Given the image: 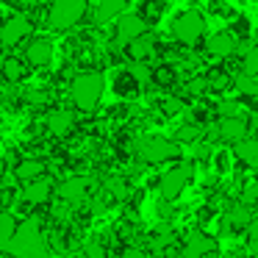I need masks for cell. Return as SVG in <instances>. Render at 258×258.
<instances>
[{
    "label": "cell",
    "instance_id": "cell-35",
    "mask_svg": "<svg viewBox=\"0 0 258 258\" xmlns=\"http://www.w3.org/2000/svg\"><path fill=\"white\" fill-rule=\"evenodd\" d=\"M84 258H106V247L97 244V241H89L84 250Z\"/></svg>",
    "mask_w": 258,
    "mask_h": 258
},
{
    "label": "cell",
    "instance_id": "cell-40",
    "mask_svg": "<svg viewBox=\"0 0 258 258\" xmlns=\"http://www.w3.org/2000/svg\"><path fill=\"white\" fill-rule=\"evenodd\" d=\"M255 136H258V119H255Z\"/></svg>",
    "mask_w": 258,
    "mask_h": 258
},
{
    "label": "cell",
    "instance_id": "cell-34",
    "mask_svg": "<svg viewBox=\"0 0 258 258\" xmlns=\"http://www.w3.org/2000/svg\"><path fill=\"white\" fill-rule=\"evenodd\" d=\"M186 89H189V95H203V92H208V81L206 78H191L189 84H186Z\"/></svg>",
    "mask_w": 258,
    "mask_h": 258
},
{
    "label": "cell",
    "instance_id": "cell-29",
    "mask_svg": "<svg viewBox=\"0 0 258 258\" xmlns=\"http://www.w3.org/2000/svg\"><path fill=\"white\" fill-rule=\"evenodd\" d=\"M106 189H108V195L117 197V200H125V197H128V183H125V178H108Z\"/></svg>",
    "mask_w": 258,
    "mask_h": 258
},
{
    "label": "cell",
    "instance_id": "cell-15",
    "mask_svg": "<svg viewBox=\"0 0 258 258\" xmlns=\"http://www.w3.org/2000/svg\"><path fill=\"white\" fill-rule=\"evenodd\" d=\"M250 222H252V208L247 206V203H236V206H230L228 214H225L222 230H228V228H247Z\"/></svg>",
    "mask_w": 258,
    "mask_h": 258
},
{
    "label": "cell",
    "instance_id": "cell-8",
    "mask_svg": "<svg viewBox=\"0 0 258 258\" xmlns=\"http://www.w3.org/2000/svg\"><path fill=\"white\" fill-rule=\"evenodd\" d=\"M211 255H217V241L208 233L195 230V233L186 236L183 247H180V258H211Z\"/></svg>",
    "mask_w": 258,
    "mask_h": 258
},
{
    "label": "cell",
    "instance_id": "cell-36",
    "mask_svg": "<svg viewBox=\"0 0 258 258\" xmlns=\"http://www.w3.org/2000/svg\"><path fill=\"white\" fill-rule=\"evenodd\" d=\"M214 164H217V169H219V172L230 169V156H228V150H219L217 156H214Z\"/></svg>",
    "mask_w": 258,
    "mask_h": 258
},
{
    "label": "cell",
    "instance_id": "cell-14",
    "mask_svg": "<svg viewBox=\"0 0 258 258\" xmlns=\"http://www.w3.org/2000/svg\"><path fill=\"white\" fill-rule=\"evenodd\" d=\"M217 136L222 142H239L247 136V122L241 117H225L217 128Z\"/></svg>",
    "mask_w": 258,
    "mask_h": 258
},
{
    "label": "cell",
    "instance_id": "cell-30",
    "mask_svg": "<svg viewBox=\"0 0 258 258\" xmlns=\"http://www.w3.org/2000/svg\"><path fill=\"white\" fill-rule=\"evenodd\" d=\"M197 139V128L195 125H180L178 131H175V145H178V142H195Z\"/></svg>",
    "mask_w": 258,
    "mask_h": 258
},
{
    "label": "cell",
    "instance_id": "cell-24",
    "mask_svg": "<svg viewBox=\"0 0 258 258\" xmlns=\"http://www.w3.org/2000/svg\"><path fill=\"white\" fill-rule=\"evenodd\" d=\"M128 75H131V78H134L139 86H145V84H150V81H153V70L147 67V61H134V64L128 67Z\"/></svg>",
    "mask_w": 258,
    "mask_h": 258
},
{
    "label": "cell",
    "instance_id": "cell-28",
    "mask_svg": "<svg viewBox=\"0 0 258 258\" xmlns=\"http://www.w3.org/2000/svg\"><path fill=\"white\" fill-rule=\"evenodd\" d=\"M236 89L247 97H258V81L250 78V75H239V78H236Z\"/></svg>",
    "mask_w": 258,
    "mask_h": 258
},
{
    "label": "cell",
    "instance_id": "cell-20",
    "mask_svg": "<svg viewBox=\"0 0 258 258\" xmlns=\"http://www.w3.org/2000/svg\"><path fill=\"white\" fill-rule=\"evenodd\" d=\"M42 172H45V164H42L39 158H23V161L17 164V169H14L17 180H23V183H31V180L42 178Z\"/></svg>",
    "mask_w": 258,
    "mask_h": 258
},
{
    "label": "cell",
    "instance_id": "cell-9",
    "mask_svg": "<svg viewBox=\"0 0 258 258\" xmlns=\"http://www.w3.org/2000/svg\"><path fill=\"white\" fill-rule=\"evenodd\" d=\"M147 34V23L139 17V14H119L117 17V36H119V42H134V39H139V36H145Z\"/></svg>",
    "mask_w": 258,
    "mask_h": 258
},
{
    "label": "cell",
    "instance_id": "cell-11",
    "mask_svg": "<svg viewBox=\"0 0 258 258\" xmlns=\"http://www.w3.org/2000/svg\"><path fill=\"white\" fill-rule=\"evenodd\" d=\"M31 67H47L53 61V45L47 39H34L28 47H25V56Z\"/></svg>",
    "mask_w": 258,
    "mask_h": 258
},
{
    "label": "cell",
    "instance_id": "cell-3",
    "mask_svg": "<svg viewBox=\"0 0 258 258\" xmlns=\"http://www.w3.org/2000/svg\"><path fill=\"white\" fill-rule=\"evenodd\" d=\"M136 156L147 164H161V161H169V158H178L180 147L172 139H167V136L147 134L136 142Z\"/></svg>",
    "mask_w": 258,
    "mask_h": 258
},
{
    "label": "cell",
    "instance_id": "cell-13",
    "mask_svg": "<svg viewBox=\"0 0 258 258\" xmlns=\"http://www.w3.org/2000/svg\"><path fill=\"white\" fill-rule=\"evenodd\" d=\"M50 195H53V186H50V180H45V178L31 180V183H25V189H23V200L31 203V206H42V203H47Z\"/></svg>",
    "mask_w": 258,
    "mask_h": 258
},
{
    "label": "cell",
    "instance_id": "cell-5",
    "mask_svg": "<svg viewBox=\"0 0 258 258\" xmlns=\"http://www.w3.org/2000/svg\"><path fill=\"white\" fill-rule=\"evenodd\" d=\"M86 14V0H53L47 9V25L50 28H73L84 20Z\"/></svg>",
    "mask_w": 258,
    "mask_h": 258
},
{
    "label": "cell",
    "instance_id": "cell-33",
    "mask_svg": "<svg viewBox=\"0 0 258 258\" xmlns=\"http://www.w3.org/2000/svg\"><path fill=\"white\" fill-rule=\"evenodd\" d=\"M247 244H250L252 255H258V219H252L247 225Z\"/></svg>",
    "mask_w": 258,
    "mask_h": 258
},
{
    "label": "cell",
    "instance_id": "cell-12",
    "mask_svg": "<svg viewBox=\"0 0 258 258\" xmlns=\"http://www.w3.org/2000/svg\"><path fill=\"white\" fill-rule=\"evenodd\" d=\"M208 53L211 56H222V58H228L230 53L236 50V34L233 31H217L214 36H208Z\"/></svg>",
    "mask_w": 258,
    "mask_h": 258
},
{
    "label": "cell",
    "instance_id": "cell-16",
    "mask_svg": "<svg viewBox=\"0 0 258 258\" xmlns=\"http://www.w3.org/2000/svg\"><path fill=\"white\" fill-rule=\"evenodd\" d=\"M73 128H75L73 111H53L50 117H47V131H50L53 136H58V139L73 134Z\"/></svg>",
    "mask_w": 258,
    "mask_h": 258
},
{
    "label": "cell",
    "instance_id": "cell-31",
    "mask_svg": "<svg viewBox=\"0 0 258 258\" xmlns=\"http://www.w3.org/2000/svg\"><path fill=\"white\" fill-rule=\"evenodd\" d=\"M161 111L167 114V117H175V114L183 111V100H178V97H167V100H161Z\"/></svg>",
    "mask_w": 258,
    "mask_h": 258
},
{
    "label": "cell",
    "instance_id": "cell-10",
    "mask_svg": "<svg viewBox=\"0 0 258 258\" xmlns=\"http://www.w3.org/2000/svg\"><path fill=\"white\" fill-rule=\"evenodd\" d=\"M92 189V180L84 178V175H73V178H67L61 186H58V197H61L64 203H81L86 195H89Z\"/></svg>",
    "mask_w": 258,
    "mask_h": 258
},
{
    "label": "cell",
    "instance_id": "cell-7",
    "mask_svg": "<svg viewBox=\"0 0 258 258\" xmlns=\"http://www.w3.org/2000/svg\"><path fill=\"white\" fill-rule=\"evenodd\" d=\"M31 34H34V23L25 14H14V17H9L6 23L0 25V42L3 45H20Z\"/></svg>",
    "mask_w": 258,
    "mask_h": 258
},
{
    "label": "cell",
    "instance_id": "cell-41",
    "mask_svg": "<svg viewBox=\"0 0 258 258\" xmlns=\"http://www.w3.org/2000/svg\"><path fill=\"white\" fill-rule=\"evenodd\" d=\"M228 258H239V255H228Z\"/></svg>",
    "mask_w": 258,
    "mask_h": 258
},
{
    "label": "cell",
    "instance_id": "cell-23",
    "mask_svg": "<svg viewBox=\"0 0 258 258\" xmlns=\"http://www.w3.org/2000/svg\"><path fill=\"white\" fill-rule=\"evenodd\" d=\"M114 92H117V95H122V97H131V95H136V92H139V84H136L128 73H119L117 81H114Z\"/></svg>",
    "mask_w": 258,
    "mask_h": 258
},
{
    "label": "cell",
    "instance_id": "cell-2",
    "mask_svg": "<svg viewBox=\"0 0 258 258\" xmlns=\"http://www.w3.org/2000/svg\"><path fill=\"white\" fill-rule=\"evenodd\" d=\"M103 92H106V78H103V73H84L73 81V86H70L73 103L81 111H95V108L100 106Z\"/></svg>",
    "mask_w": 258,
    "mask_h": 258
},
{
    "label": "cell",
    "instance_id": "cell-38",
    "mask_svg": "<svg viewBox=\"0 0 258 258\" xmlns=\"http://www.w3.org/2000/svg\"><path fill=\"white\" fill-rule=\"evenodd\" d=\"M252 200H258V183H252L250 189H247V195H244V200H241V203H247V206H250Z\"/></svg>",
    "mask_w": 258,
    "mask_h": 258
},
{
    "label": "cell",
    "instance_id": "cell-1",
    "mask_svg": "<svg viewBox=\"0 0 258 258\" xmlns=\"http://www.w3.org/2000/svg\"><path fill=\"white\" fill-rule=\"evenodd\" d=\"M9 252L14 258H47V244H45V233H42L39 222L34 217L25 219L23 225H17L12 236Z\"/></svg>",
    "mask_w": 258,
    "mask_h": 258
},
{
    "label": "cell",
    "instance_id": "cell-4",
    "mask_svg": "<svg viewBox=\"0 0 258 258\" xmlns=\"http://www.w3.org/2000/svg\"><path fill=\"white\" fill-rule=\"evenodd\" d=\"M191 178H195V161H180V164H175L172 169H167V172L161 175V180H158L161 200H167V203L178 200Z\"/></svg>",
    "mask_w": 258,
    "mask_h": 258
},
{
    "label": "cell",
    "instance_id": "cell-42",
    "mask_svg": "<svg viewBox=\"0 0 258 258\" xmlns=\"http://www.w3.org/2000/svg\"><path fill=\"white\" fill-rule=\"evenodd\" d=\"M70 258H78V255H70Z\"/></svg>",
    "mask_w": 258,
    "mask_h": 258
},
{
    "label": "cell",
    "instance_id": "cell-18",
    "mask_svg": "<svg viewBox=\"0 0 258 258\" xmlns=\"http://www.w3.org/2000/svg\"><path fill=\"white\" fill-rule=\"evenodd\" d=\"M125 6H128V0H100V6L95 9V23L103 25L117 20V14H125Z\"/></svg>",
    "mask_w": 258,
    "mask_h": 258
},
{
    "label": "cell",
    "instance_id": "cell-27",
    "mask_svg": "<svg viewBox=\"0 0 258 258\" xmlns=\"http://www.w3.org/2000/svg\"><path fill=\"white\" fill-rule=\"evenodd\" d=\"M164 14V3L161 0H145V3H142V12H139V17L145 20H158Z\"/></svg>",
    "mask_w": 258,
    "mask_h": 258
},
{
    "label": "cell",
    "instance_id": "cell-19",
    "mask_svg": "<svg viewBox=\"0 0 258 258\" xmlns=\"http://www.w3.org/2000/svg\"><path fill=\"white\" fill-rule=\"evenodd\" d=\"M28 67H25L23 58H14V56H3V64H0V78L9 81V84H17V81L25 78Z\"/></svg>",
    "mask_w": 258,
    "mask_h": 258
},
{
    "label": "cell",
    "instance_id": "cell-25",
    "mask_svg": "<svg viewBox=\"0 0 258 258\" xmlns=\"http://www.w3.org/2000/svg\"><path fill=\"white\" fill-rule=\"evenodd\" d=\"M175 241V230L169 228L167 222L161 225V228L156 230V233H153V247H156V250H164V247H169Z\"/></svg>",
    "mask_w": 258,
    "mask_h": 258
},
{
    "label": "cell",
    "instance_id": "cell-21",
    "mask_svg": "<svg viewBox=\"0 0 258 258\" xmlns=\"http://www.w3.org/2000/svg\"><path fill=\"white\" fill-rule=\"evenodd\" d=\"M125 50H128V56L134 58V61H145V58L153 53V36L145 34V36H139V39L128 42V45H125Z\"/></svg>",
    "mask_w": 258,
    "mask_h": 258
},
{
    "label": "cell",
    "instance_id": "cell-37",
    "mask_svg": "<svg viewBox=\"0 0 258 258\" xmlns=\"http://www.w3.org/2000/svg\"><path fill=\"white\" fill-rule=\"evenodd\" d=\"M156 211H158V219H169V217H172V203H167V200H158Z\"/></svg>",
    "mask_w": 258,
    "mask_h": 258
},
{
    "label": "cell",
    "instance_id": "cell-39",
    "mask_svg": "<svg viewBox=\"0 0 258 258\" xmlns=\"http://www.w3.org/2000/svg\"><path fill=\"white\" fill-rule=\"evenodd\" d=\"M119 258H145V252H142V250H136V247H131V250H125Z\"/></svg>",
    "mask_w": 258,
    "mask_h": 258
},
{
    "label": "cell",
    "instance_id": "cell-6",
    "mask_svg": "<svg viewBox=\"0 0 258 258\" xmlns=\"http://www.w3.org/2000/svg\"><path fill=\"white\" fill-rule=\"evenodd\" d=\"M206 34V20H203L200 12L189 9V12H180L178 17L172 20V36L183 45H197Z\"/></svg>",
    "mask_w": 258,
    "mask_h": 258
},
{
    "label": "cell",
    "instance_id": "cell-17",
    "mask_svg": "<svg viewBox=\"0 0 258 258\" xmlns=\"http://www.w3.org/2000/svg\"><path fill=\"white\" fill-rule=\"evenodd\" d=\"M233 156L247 167H258V139H239L233 142Z\"/></svg>",
    "mask_w": 258,
    "mask_h": 258
},
{
    "label": "cell",
    "instance_id": "cell-26",
    "mask_svg": "<svg viewBox=\"0 0 258 258\" xmlns=\"http://www.w3.org/2000/svg\"><path fill=\"white\" fill-rule=\"evenodd\" d=\"M241 75H250V78L258 75V45L244 53V58H241Z\"/></svg>",
    "mask_w": 258,
    "mask_h": 258
},
{
    "label": "cell",
    "instance_id": "cell-32",
    "mask_svg": "<svg viewBox=\"0 0 258 258\" xmlns=\"http://www.w3.org/2000/svg\"><path fill=\"white\" fill-rule=\"evenodd\" d=\"M217 111H219V117H239V100H222L217 106Z\"/></svg>",
    "mask_w": 258,
    "mask_h": 258
},
{
    "label": "cell",
    "instance_id": "cell-22",
    "mask_svg": "<svg viewBox=\"0 0 258 258\" xmlns=\"http://www.w3.org/2000/svg\"><path fill=\"white\" fill-rule=\"evenodd\" d=\"M14 230H17V219L9 211H0V250H9Z\"/></svg>",
    "mask_w": 258,
    "mask_h": 258
}]
</instances>
